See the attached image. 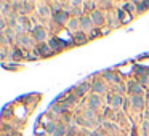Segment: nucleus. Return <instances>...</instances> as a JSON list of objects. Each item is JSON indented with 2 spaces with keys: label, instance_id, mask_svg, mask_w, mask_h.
<instances>
[{
  "label": "nucleus",
  "instance_id": "19",
  "mask_svg": "<svg viewBox=\"0 0 149 136\" xmlns=\"http://www.w3.org/2000/svg\"><path fill=\"white\" fill-rule=\"evenodd\" d=\"M67 27L72 29V31L76 32V29H77V27H80V21L77 19V18H72V19H71V21L67 23Z\"/></svg>",
  "mask_w": 149,
  "mask_h": 136
},
{
  "label": "nucleus",
  "instance_id": "21",
  "mask_svg": "<svg viewBox=\"0 0 149 136\" xmlns=\"http://www.w3.org/2000/svg\"><path fill=\"white\" fill-rule=\"evenodd\" d=\"M83 7H87V10H91V13H93L95 8H96V3L95 2H83Z\"/></svg>",
  "mask_w": 149,
  "mask_h": 136
},
{
  "label": "nucleus",
  "instance_id": "14",
  "mask_svg": "<svg viewBox=\"0 0 149 136\" xmlns=\"http://www.w3.org/2000/svg\"><path fill=\"white\" fill-rule=\"evenodd\" d=\"M124 104V96L122 94H112V101H111V106L114 109H120V106Z\"/></svg>",
  "mask_w": 149,
  "mask_h": 136
},
{
  "label": "nucleus",
  "instance_id": "27",
  "mask_svg": "<svg viewBox=\"0 0 149 136\" xmlns=\"http://www.w3.org/2000/svg\"><path fill=\"white\" fill-rule=\"evenodd\" d=\"M7 55H8V50H7V48H2V50H0V59L7 58Z\"/></svg>",
  "mask_w": 149,
  "mask_h": 136
},
{
  "label": "nucleus",
  "instance_id": "29",
  "mask_svg": "<svg viewBox=\"0 0 149 136\" xmlns=\"http://www.w3.org/2000/svg\"><path fill=\"white\" fill-rule=\"evenodd\" d=\"M98 35H100V32H98V31H91V35L88 38H95V37H98Z\"/></svg>",
  "mask_w": 149,
  "mask_h": 136
},
{
  "label": "nucleus",
  "instance_id": "18",
  "mask_svg": "<svg viewBox=\"0 0 149 136\" xmlns=\"http://www.w3.org/2000/svg\"><path fill=\"white\" fill-rule=\"evenodd\" d=\"M64 135H66V126L62 125V123H58L56 131L53 133V136H64Z\"/></svg>",
  "mask_w": 149,
  "mask_h": 136
},
{
  "label": "nucleus",
  "instance_id": "30",
  "mask_svg": "<svg viewBox=\"0 0 149 136\" xmlns=\"http://www.w3.org/2000/svg\"><path fill=\"white\" fill-rule=\"evenodd\" d=\"M146 117H148V119H149V111H148V112H146Z\"/></svg>",
  "mask_w": 149,
  "mask_h": 136
},
{
  "label": "nucleus",
  "instance_id": "9",
  "mask_svg": "<svg viewBox=\"0 0 149 136\" xmlns=\"http://www.w3.org/2000/svg\"><path fill=\"white\" fill-rule=\"evenodd\" d=\"M47 43H48V45H50V48H51L55 53H56V51H59V50H62L64 46H66L64 43L61 42V40H59V38H56V37L48 38V42H47Z\"/></svg>",
  "mask_w": 149,
  "mask_h": 136
},
{
  "label": "nucleus",
  "instance_id": "10",
  "mask_svg": "<svg viewBox=\"0 0 149 136\" xmlns=\"http://www.w3.org/2000/svg\"><path fill=\"white\" fill-rule=\"evenodd\" d=\"M100 106H101V98L98 94H91L90 98H88V109L96 111V109H100Z\"/></svg>",
  "mask_w": 149,
  "mask_h": 136
},
{
  "label": "nucleus",
  "instance_id": "23",
  "mask_svg": "<svg viewBox=\"0 0 149 136\" xmlns=\"http://www.w3.org/2000/svg\"><path fill=\"white\" fill-rule=\"evenodd\" d=\"M138 83L141 85V87H143V85H146V83H149V77L148 75H141L138 79Z\"/></svg>",
  "mask_w": 149,
  "mask_h": 136
},
{
  "label": "nucleus",
  "instance_id": "26",
  "mask_svg": "<svg viewBox=\"0 0 149 136\" xmlns=\"http://www.w3.org/2000/svg\"><path fill=\"white\" fill-rule=\"evenodd\" d=\"M7 27H8V24H7V19H2V18H0V29H2V31H5Z\"/></svg>",
  "mask_w": 149,
  "mask_h": 136
},
{
  "label": "nucleus",
  "instance_id": "4",
  "mask_svg": "<svg viewBox=\"0 0 149 136\" xmlns=\"http://www.w3.org/2000/svg\"><path fill=\"white\" fill-rule=\"evenodd\" d=\"M16 42L19 43L23 48H31V46H34V38L31 37V35H27V34H24V35H19V37L16 38ZM35 48V46H34Z\"/></svg>",
  "mask_w": 149,
  "mask_h": 136
},
{
  "label": "nucleus",
  "instance_id": "7",
  "mask_svg": "<svg viewBox=\"0 0 149 136\" xmlns=\"http://www.w3.org/2000/svg\"><path fill=\"white\" fill-rule=\"evenodd\" d=\"M72 40H74L76 45H83V43H87L90 38L87 37V34H85L83 31H76L72 34Z\"/></svg>",
  "mask_w": 149,
  "mask_h": 136
},
{
  "label": "nucleus",
  "instance_id": "1",
  "mask_svg": "<svg viewBox=\"0 0 149 136\" xmlns=\"http://www.w3.org/2000/svg\"><path fill=\"white\" fill-rule=\"evenodd\" d=\"M32 38L37 43H45L47 40V29L43 26H35L32 27Z\"/></svg>",
  "mask_w": 149,
  "mask_h": 136
},
{
  "label": "nucleus",
  "instance_id": "8",
  "mask_svg": "<svg viewBox=\"0 0 149 136\" xmlns=\"http://www.w3.org/2000/svg\"><path fill=\"white\" fill-rule=\"evenodd\" d=\"M53 19H55V23H56V24H59V26H62V24H66V23L71 21V19H69V13H67L66 10H62V11H59V13L53 14Z\"/></svg>",
  "mask_w": 149,
  "mask_h": 136
},
{
  "label": "nucleus",
  "instance_id": "13",
  "mask_svg": "<svg viewBox=\"0 0 149 136\" xmlns=\"http://www.w3.org/2000/svg\"><path fill=\"white\" fill-rule=\"evenodd\" d=\"M103 75H104V79H106L109 83H114V85H119V83H120V77L115 75L114 72H111V70H106Z\"/></svg>",
  "mask_w": 149,
  "mask_h": 136
},
{
  "label": "nucleus",
  "instance_id": "22",
  "mask_svg": "<svg viewBox=\"0 0 149 136\" xmlns=\"http://www.w3.org/2000/svg\"><path fill=\"white\" fill-rule=\"evenodd\" d=\"M56 126H58V125H56L55 122H50L48 125H47V131H48V133H51V135H53V133L56 131Z\"/></svg>",
  "mask_w": 149,
  "mask_h": 136
},
{
  "label": "nucleus",
  "instance_id": "25",
  "mask_svg": "<svg viewBox=\"0 0 149 136\" xmlns=\"http://www.w3.org/2000/svg\"><path fill=\"white\" fill-rule=\"evenodd\" d=\"M115 91H117V94H120V93H124V91H127V88L122 83H119V85H115Z\"/></svg>",
  "mask_w": 149,
  "mask_h": 136
},
{
  "label": "nucleus",
  "instance_id": "6",
  "mask_svg": "<svg viewBox=\"0 0 149 136\" xmlns=\"http://www.w3.org/2000/svg\"><path fill=\"white\" fill-rule=\"evenodd\" d=\"M90 16H91V21H93V24L96 26V27H101V26L106 23V16H104L100 10H95Z\"/></svg>",
  "mask_w": 149,
  "mask_h": 136
},
{
  "label": "nucleus",
  "instance_id": "12",
  "mask_svg": "<svg viewBox=\"0 0 149 136\" xmlns=\"http://www.w3.org/2000/svg\"><path fill=\"white\" fill-rule=\"evenodd\" d=\"M130 104H132L133 109L139 111V109L144 107V99H143L141 96H130Z\"/></svg>",
  "mask_w": 149,
  "mask_h": 136
},
{
  "label": "nucleus",
  "instance_id": "17",
  "mask_svg": "<svg viewBox=\"0 0 149 136\" xmlns=\"http://www.w3.org/2000/svg\"><path fill=\"white\" fill-rule=\"evenodd\" d=\"M50 11H51V8H50L47 3H43V5H40V7H38V13H40L42 16H48Z\"/></svg>",
  "mask_w": 149,
  "mask_h": 136
},
{
  "label": "nucleus",
  "instance_id": "11",
  "mask_svg": "<svg viewBox=\"0 0 149 136\" xmlns=\"http://www.w3.org/2000/svg\"><path fill=\"white\" fill-rule=\"evenodd\" d=\"M91 90L95 91V94H100V93H106L108 87H106V83L103 80H95L93 85H91Z\"/></svg>",
  "mask_w": 149,
  "mask_h": 136
},
{
  "label": "nucleus",
  "instance_id": "28",
  "mask_svg": "<svg viewBox=\"0 0 149 136\" xmlns=\"http://www.w3.org/2000/svg\"><path fill=\"white\" fill-rule=\"evenodd\" d=\"M143 130H144V131L149 130V120H144V123H143Z\"/></svg>",
  "mask_w": 149,
  "mask_h": 136
},
{
  "label": "nucleus",
  "instance_id": "16",
  "mask_svg": "<svg viewBox=\"0 0 149 136\" xmlns=\"http://www.w3.org/2000/svg\"><path fill=\"white\" fill-rule=\"evenodd\" d=\"M10 56H11V59H13V61H21L23 58H24L23 51H21V50H18V48H13V50H11Z\"/></svg>",
  "mask_w": 149,
  "mask_h": 136
},
{
  "label": "nucleus",
  "instance_id": "15",
  "mask_svg": "<svg viewBox=\"0 0 149 136\" xmlns=\"http://www.w3.org/2000/svg\"><path fill=\"white\" fill-rule=\"evenodd\" d=\"M87 90H88V83H80V85H77V87L74 88V94H76L77 98H82Z\"/></svg>",
  "mask_w": 149,
  "mask_h": 136
},
{
  "label": "nucleus",
  "instance_id": "3",
  "mask_svg": "<svg viewBox=\"0 0 149 136\" xmlns=\"http://www.w3.org/2000/svg\"><path fill=\"white\" fill-rule=\"evenodd\" d=\"M127 91L130 93V96H141V94L144 93V88H143L138 82L132 80L128 83V87H127Z\"/></svg>",
  "mask_w": 149,
  "mask_h": 136
},
{
  "label": "nucleus",
  "instance_id": "20",
  "mask_svg": "<svg viewBox=\"0 0 149 136\" xmlns=\"http://www.w3.org/2000/svg\"><path fill=\"white\" fill-rule=\"evenodd\" d=\"M32 7H34V3H29V2H23V11H21V13H29V11L32 10Z\"/></svg>",
  "mask_w": 149,
  "mask_h": 136
},
{
  "label": "nucleus",
  "instance_id": "2",
  "mask_svg": "<svg viewBox=\"0 0 149 136\" xmlns=\"http://www.w3.org/2000/svg\"><path fill=\"white\" fill-rule=\"evenodd\" d=\"M34 51H35V55H37V56H42V58H48V56L55 55V51L50 48V45L47 42L45 43H37L35 48H34Z\"/></svg>",
  "mask_w": 149,
  "mask_h": 136
},
{
  "label": "nucleus",
  "instance_id": "24",
  "mask_svg": "<svg viewBox=\"0 0 149 136\" xmlns=\"http://www.w3.org/2000/svg\"><path fill=\"white\" fill-rule=\"evenodd\" d=\"M104 126H106V130H111V131H117V126H114L111 122H104Z\"/></svg>",
  "mask_w": 149,
  "mask_h": 136
},
{
  "label": "nucleus",
  "instance_id": "5",
  "mask_svg": "<svg viewBox=\"0 0 149 136\" xmlns=\"http://www.w3.org/2000/svg\"><path fill=\"white\" fill-rule=\"evenodd\" d=\"M79 21H80V27H82L83 32H87V31H91L93 29V21H91V16H88V14H83V16L79 18Z\"/></svg>",
  "mask_w": 149,
  "mask_h": 136
}]
</instances>
